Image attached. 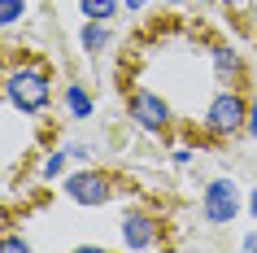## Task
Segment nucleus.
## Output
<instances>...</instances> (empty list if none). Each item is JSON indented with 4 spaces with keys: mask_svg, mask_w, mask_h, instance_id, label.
Instances as JSON below:
<instances>
[{
    "mask_svg": "<svg viewBox=\"0 0 257 253\" xmlns=\"http://www.w3.org/2000/svg\"><path fill=\"white\" fill-rule=\"evenodd\" d=\"M5 96H9L18 109L40 114V109L48 105V74H44V70H14V74L5 79Z\"/></svg>",
    "mask_w": 257,
    "mask_h": 253,
    "instance_id": "1",
    "label": "nucleus"
},
{
    "mask_svg": "<svg viewBox=\"0 0 257 253\" xmlns=\"http://www.w3.org/2000/svg\"><path fill=\"white\" fill-rule=\"evenodd\" d=\"M244 118H248L244 101L235 92H222L214 105H209V114H205V127H209L214 135H231V131H240V127H244Z\"/></svg>",
    "mask_w": 257,
    "mask_h": 253,
    "instance_id": "2",
    "label": "nucleus"
},
{
    "mask_svg": "<svg viewBox=\"0 0 257 253\" xmlns=\"http://www.w3.org/2000/svg\"><path fill=\"white\" fill-rule=\"evenodd\" d=\"M235 210H240V192H235L231 179H214V184L205 188V218H209V223H218V227L231 223Z\"/></svg>",
    "mask_w": 257,
    "mask_h": 253,
    "instance_id": "3",
    "label": "nucleus"
},
{
    "mask_svg": "<svg viewBox=\"0 0 257 253\" xmlns=\"http://www.w3.org/2000/svg\"><path fill=\"white\" fill-rule=\"evenodd\" d=\"M131 114H136L140 127H149V131H162L166 122H170V105H166L162 96H153V92H136L131 96Z\"/></svg>",
    "mask_w": 257,
    "mask_h": 253,
    "instance_id": "4",
    "label": "nucleus"
},
{
    "mask_svg": "<svg viewBox=\"0 0 257 253\" xmlns=\"http://www.w3.org/2000/svg\"><path fill=\"white\" fill-rule=\"evenodd\" d=\"M66 192L79 201V205H105L109 201V179L105 175H74Z\"/></svg>",
    "mask_w": 257,
    "mask_h": 253,
    "instance_id": "5",
    "label": "nucleus"
},
{
    "mask_svg": "<svg viewBox=\"0 0 257 253\" xmlns=\"http://www.w3.org/2000/svg\"><path fill=\"white\" fill-rule=\"evenodd\" d=\"M122 240H126L131 249H149L153 240H157L153 218H149V214H126V218H122Z\"/></svg>",
    "mask_w": 257,
    "mask_h": 253,
    "instance_id": "6",
    "label": "nucleus"
},
{
    "mask_svg": "<svg viewBox=\"0 0 257 253\" xmlns=\"http://www.w3.org/2000/svg\"><path fill=\"white\" fill-rule=\"evenodd\" d=\"M113 9H118V0H83V14L92 18V22H105V18H113Z\"/></svg>",
    "mask_w": 257,
    "mask_h": 253,
    "instance_id": "7",
    "label": "nucleus"
},
{
    "mask_svg": "<svg viewBox=\"0 0 257 253\" xmlns=\"http://www.w3.org/2000/svg\"><path fill=\"white\" fill-rule=\"evenodd\" d=\"M66 101H70V109H74L79 118H92V101L83 96V88H70V92H66Z\"/></svg>",
    "mask_w": 257,
    "mask_h": 253,
    "instance_id": "8",
    "label": "nucleus"
},
{
    "mask_svg": "<svg viewBox=\"0 0 257 253\" xmlns=\"http://www.w3.org/2000/svg\"><path fill=\"white\" fill-rule=\"evenodd\" d=\"M105 44H109V35L100 27H92V22L83 27V48H92V53H96V48H105Z\"/></svg>",
    "mask_w": 257,
    "mask_h": 253,
    "instance_id": "9",
    "label": "nucleus"
},
{
    "mask_svg": "<svg viewBox=\"0 0 257 253\" xmlns=\"http://www.w3.org/2000/svg\"><path fill=\"white\" fill-rule=\"evenodd\" d=\"M22 14H27V5H22V0H0V27H9V22L22 18Z\"/></svg>",
    "mask_w": 257,
    "mask_h": 253,
    "instance_id": "10",
    "label": "nucleus"
},
{
    "mask_svg": "<svg viewBox=\"0 0 257 253\" xmlns=\"http://www.w3.org/2000/svg\"><path fill=\"white\" fill-rule=\"evenodd\" d=\"M214 61H218L222 74H235V70H240V57L231 53V48H214Z\"/></svg>",
    "mask_w": 257,
    "mask_h": 253,
    "instance_id": "11",
    "label": "nucleus"
},
{
    "mask_svg": "<svg viewBox=\"0 0 257 253\" xmlns=\"http://www.w3.org/2000/svg\"><path fill=\"white\" fill-rule=\"evenodd\" d=\"M61 166H66V153H53V157L44 161V175H57Z\"/></svg>",
    "mask_w": 257,
    "mask_h": 253,
    "instance_id": "12",
    "label": "nucleus"
},
{
    "mask_svg": "<svg viewBox=\"0 0 257 253\" xmlns=\"http://www.w3.org/2000/svg\"><path fill=\"white\" fill-rule=\"evenodd\" d=\"M0 249H27V240H22V236H9V240H0Z\"/></svg>",
    "mask_w": 257,
    "mask_h": 253,
    "instance_id": "13",
    "label": "nucleus"
},
{
    "mask_svg": "<svg viewBox=\"0 0 257 253\" xmlns=\"http://www.w3.org/2000/svg\"><path fill=\"white\" fill-rule=\"evenodd\" d=\"M248 131L257 135V88H253V109H248Z\"/></svg>",
    "mask_w": 257,
    "mask_h": 253,
    "instance_id": "14",
    "label": "nucleus"
},
{
    "mask_svg": "<svg viewBox=\"0 0 257 253\" xmlns=\"http://www.w3.org/2000/svg\"><path fill=\"white\" fill-rule=\"evenodd\" d=\"M140 5H144V0H126V9H140Z\"/></svg>",
    "mask_w": 257,
    "mask_h": 253,
    "instance_id": "15",
    "label": "nucleus"
},
{
    "mask_svg": "<svg viewBox=\"0 0 257 253\" xmlns=\"http://www.w3.org/2000/svg\"><path fill=\"white\" fill-rule=\"evenodd\" d=\"M227 5H244V0H227Z\"/></svg>",
    "mask_w": 257,
    "mask_h": 253,
    "instance_id": "16",
    "label": "nucleus"
},
{
    "mask_svg": "<svg viewBox=\"0 0 257 253\" xmlns=\"http://www.w3.org/2000/svg\"><path fill=\"white\" fill-rule=\"evenodd\" d=\"M253 214H257V197H253Z\"/></svg>",
    "mask_w": 257,
    "mask_h": 253,
    "instance_id": "17",
    "label": "nucleus"
}]
</instances>
